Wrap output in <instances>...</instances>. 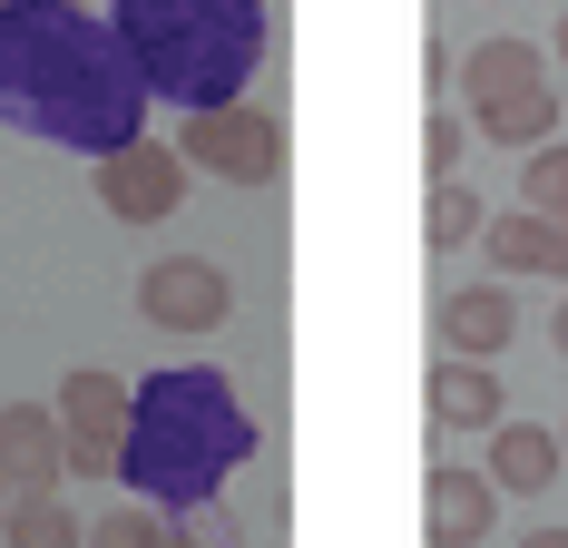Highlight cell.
Wrapping results in <instances>:
<instances>
[{"label":"cell","mask_w":568,"mask_h":548,"mask_svg":"<svg viewBox=\"0 0 568 548\" xmlns=\"http://www.w3.org/2000/svg\"><path fill=\"white\" fill-rule=\"evenodd\" d=\"M138 314L158 333H216L235 314V284H226V265H206V255H158V265L138 274Z\"/></svg>","instance_id":"obj_7"},{"label":"cell","mask_w":568,"mask_h":548,"mask_svg":"<svg viewBox=\"0 0 568 548\" xmlns=\"http://www.w3.org/2000/svg\"><path fill=\"white\" fill-rule=\"evenodd\" d=\"M186 148H168V138H128V148H109L99 158V206H109L118 225H168L176 206H186Z\"/></svg>","instance_id":"obj_6"},{"label":"cell","mask_w":568,"mask_h":548,"mask_svg":"<svg viewBox=\"0 0 568 548\" xmlns=\"http://www.w3.org/2000/svg\"><path fill=\"white\" fill-rule=\"evenodd\" d=\"M470 138H480L470 118L432 109V128H422V166H432V176H460V158H470Z\"/></svg>","instance_id":"obj_20"},{"label":"cell","mask_w":568,"mask_h":548,"mask_svg":"<svg viewBox=\"0 0 568 548\" xmlns=\"http://www.w3.org/2000/svg\"><path fill=\"white\" fill-rule=\"evenodd\" d=\"M529 79H549V50H539V40H510V30L460 59V99H470V109L500 99V89H529Z\"/></svg>","instance_id":"obj_15"},{"label":"cell","mask_w":568,"mask_h":548,"mask_svg":"<svg viewBox=\"0 0 568 548\" xmlns=\"http://www.w3.org/2000/svg\"><path fill=\"white\" fill-rule=\"evenodd\" d=\"M0 539H10V548H89V529L69 519V499H59V490H10Z\"/></svg>","instance_id":"obj_16"},{"label":"cell","mask_w":568,"mask_h":548,"mask_svg":"<svg viewBox=\"0 0 568 548\" xmlns=\"http://www.w3.org/2000/svg\"><path fill=\"white\" fill-rule=\"evenodd\" d=\"M168 519H176L196 548H245V529L226 519V499H196V509H168Z\"/></svg>","instance_id":"obj_21"},{"label":"cell","mask_w":568,"mask_h":548,"mask_svg":"<svg viewBox=\"0 0 568 548\" xmlns=\"http://www.w3.org/2000/svg\"><path fill=\"white\" fill-rule=\"evenodd\" d=\"M470 128H480L490 148L529 158L539 138H559V79H529V89H500V99H480V109H470Z\"/></svg>","instance_id":"obj_13"},{"label":"cell","mask_w":568,"mask_h":548,"mask_svg":"<svg viewBox=\"0 0 568 548\" xmlns=\"http://www.w3.org/2000/svg\"><path fill=\"white\" fill-rule=\"evenodd\" d=\"M480 255L500 274H559L568 284V216H539V206H510V216L480 225Z\"/></svg>","instance_id":"obj_12"},{"label":"cell","mask_w":568,"mask_h":548,"mask_svg":"<svg viewBox=\"0 0 568 548\" xmlns=\"http://www.w3.org/2000/svg\"><path fill=\"white\" fill-rule=\"evenodd\" d=\"M148 109H158V89L138 79L118 20L79 10V0L0 10V128L50 138L69 158H109L128 138H148Z\"/></svg>","instance_id":"obj_1"},{"label":"cell","mask_w":568,"mask_h":548,"mask_svg":"<svg viewBox=\"0 0 568 548\" xmlns=\"http://www.w3.org/2000/svg\"><path fill=\"white\" fill-rule=\"evenodd\" d=\"M109 20L168 109H226L265 69V0H109Z\"/></svg>","instance_id":"obj_3"},{"label":"cell","mask_w":568,"mask_h":548,"mask_svg":"<svg viewBox=\"0 0 568 548\" xmlns=\"http://www.w3.org/2000/svg\"><path fill=\"white\" fill-rule=\"evenodd\" d=\"M480 225H490V206L460 186V176H432V206H422V245H480Z\"/></svg>","instance_id":"obj_17"},{"label":"cell","mask_w":568,"mask_h":548,"mask_svg":"<svg viewBox=\"0 0 568 548\" xmlns=\"http://www.w3.org/2000/svg\"><path fill=\"white\" fill-rule=\"evenodd\" d=\"M549 59H559V69H568V10H559V40H549Z\"/></svg>","instance_id":"obj_23"},{"label":"cell","mask_w":568,"mask_h":548,"mask_svg":"<svg viewBox=\"0 0 568 548\" xmlns=\"http://www.w3.org/2000/svg\"><path fill=\"white\" fill-rule=\"evenodd\" d=\"M0 10H10V0H0Z\"/></svg>","instance_id":"obj_26"},{"label":"cell","mask_w":568,"mask_h":548,"mask_svg":"<svg viewBox=\"0 0 568 548\" xmlns=\"http://www.w3.org/2000/svg\"><path fill=\"white\" fill-rule=\"evenodd\" d=\"M432 324H442V353L500 363V353H510V333H519V304H510V284H452Z\"/></svg>","instance_id":"obj_10"},{"label":"cell","mask_w":568,"mask_h":548,"mask_svg":"<svg viewBox=\"0 0 568 548\" xmlns=\"http://www.w3.org/2000/svg\"><path fill=\"white\" fill-rule=\"evenodd\" d=\"M128 412L138 383H118L99 363H79L59 383V432H69V480H118V450H128Z\"/></svg>","instance_id":"obj_5"},{"label":"cell","mask_w":568,"mask_h":548,"mask_svg":"<svg viewBox=\"0 0 568 548\" xmlns=\"http://www.w3.org/2000/svg\"><path fill=\"white\" fill-rule=\"evenodd\" d=\"M559 440H568V432H559Z\"/></svg>","instance_id":"obj_27"},{"label":"cell","mask_w":568,"mask_h":548,"mask_svg":"<svg viewBox=\"0 0 568 548\" xmlns=\"http://www.w3.org/2000/svg\"><path fill=\"white\" fill-rule=\"evenodd\" d=\"M422 392H432V422H442V432H500V422H510L500 373H490V363H470V353H442Z\"/></svg>","instance_id":"obj_11"},{"label":"cell","mask_w":568,"mask_h":548,"mask_svg":"<svg viewBox=\"0 0 568 548\" xmlns=\"http://www.w3.org/2000/svg\"><path fill=\"white\" fill-rule=\"evenodd\" d=\"M519 206H539V216H568V138H539V148L519 158Z\"/></svg>","instance_id":"obj_19"},{"label":"cell","mask_w":568,"mask_h":548,"mask_svg":"<svg viewBox=\"0 0 568 548\" xmlns=\"http://www.w3.org/2000/svg\"><path fill=\"white\" fill-rule=\"evenodd\" d=\"M480 470H490V480H500V490H549V480H559L568 470V440L559 432H539V422H500V432H490V460H480Z\"/></svg>","instance_id":"obj_14"},{"label":"cell","mask_w":568,"mask_h":548,"mask_svg":"<svg viewBox=\"0 0 568 548\" xmlns=\"http://www.w3.org/2000/svg\"><path fill=\"white\" fill-rule=\"evenodd\" d=\"M0 509H10V480H0Z\"/></svg>","instance_id":"obj_25"},{"label":"cell","mask_w":568,"mask_h":548,"mask_svg":"<svg viewBox=\"0 0 568 548\" xmlns=\"http://www.w3.org/2000/svg\"><path fill=\"white\" fill-rule=\"evenodd\" d=\"M490 519H500V480L442 460L432 490H422V529H432V548H480V539H490Z\"/></svg>","instance_id":"obj_9"},{"label":"cell","mask_w":568,"mask_h":548,"mask_svg":"<svg viewBox=\"0 0 568 548\" xmlns=\"http://www.w3.org/2000/svg\"><path fill=\"white\" fill-rule=\"evenodd\" d=\"M89 548H196V539L176 529L158 499H138V509H109V519L89 529Z\"/></svg>","instance_id":"obj_18"},{"label":"cell","mask_w":568,"mask_h":548,"mask_svg":"<svg viewBox=\"0 0 568 548\" xmlns=\"http://www.w3.org/2000/svg\"><path fill=\"white\" fill-rule=\"evenodd\" d=\"M176 148H186L196 176H216V186H275L284 176L275 109H245V99H226V109H176Z\"/></svg>","instance_id":"obj_4"},{"label":"cell","mask_w":568,"mask_h":548,"mask_svg":"<svg viewBox=\"0 0 568 548\" xmlns=\"http://www.w3.org/2000/svg\"><path fill=\"white\" fill-rule=\"evenodd\" d=\"M549 333H559V353H568V304H559V324H549Z\"/></svg>","instance_id":"obj_24"},{"label":"cell","mask_w":568,"mask_h":548,"mask_svg":"<svg viewBox=\"0 0 568 548\" xmlns=\"http://www.w3.org/2000/svg\"><path fill=\"white\" fill-rule=\"evenodd\" d=\"M0 480H10V490H59V480H69L59 402H0Z\"/></svg>","instance_id":"obj_8"},{"label":"cell","mask_w":568,"mask_h":548,"mask_svg":"<svg viewBox=\"0 0 568 548\" xmlns=\"http://www.w3.org/2000/svg\"><path fill=\"white\" fill-rule=\"evenodd\" d=\"M255 460V412L235 402V383L216 363H168L138 383L128 412V450H118V480L158 509H196V499L226 490V470Z\"/></svg>","instance_id":"obj_2"},{"label":"cell","mask_w":568,"mask_h":548,"mask_svg":"<svg viewBox=\"0 0 568 548\" xmlns=\"http://www.w3.org/2000/svg\"><path fill=\"white\" fill-rule=\"evenodd\" d=\"M519 548H568V529H529V539H519Z\"/></svg>","instance_id":"obj_22"}]
</instances>
